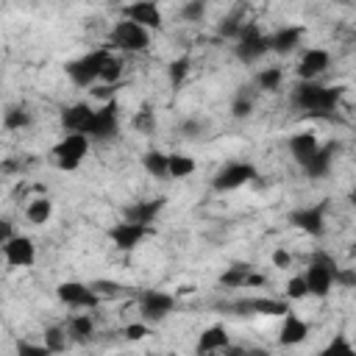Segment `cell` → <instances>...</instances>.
<instances>
[{"instance_id": "obj_20", "label": "cell", "mask_w": 356, "mask_h": 356, "mask_svg": "<svg viewBox=\"0 0 356 356\" xmlns=\"http://www.w3.org/2000/svg\"><path fill=\"white\" fill-rule=\"evenodd\" d=\"M164 209V198H150V201H139V204H131V206H125V220H131V223H142V226H150L156 217H159V212Z\"/></svg>"}, {"instance_id": "obj_3", "label": "cell", "mask_w": 356, "mask_h": 356, "mask_svg": "<svg viewBox=\"0 0 356 356\" xmlns=\"http://www.w3.org/2000/svg\"><path fill=\"white\" fill-rule=\"evenodd\" d=\"M109 56H112V51H92V53H87V56L70 62V64H67L70 81H73L75 87H92L95 81H100V70H103V64L109 62Z\"/></svg>"}, {"instance_id": "obj_36", "label": "cell", "mask_w": 356, "mask_h": 356, "mask_svg": "<svg viewBox=\"0 0 356 356\" xmlns=\"http://www.w3.org/2000/svg\"><path fill=\"white\" fill-rule=\"evenodd\" d=\"M251 112H253V100H251L245 92H240V95L234 98V103H231V114H234L237 120H245V117H251Z\"/></svg>"}, {"instance_id": "obj_34", "label": "cell", "mask_w": 356, "mask_h": 356, "mask_svg": "<svg viewBox=\"0 0 356 356\" xmlns=\"http://www.w3.org/2000/svg\"><path fill=\"white\" fill-rule=\"evenodd\" d=\"M284 295H287V301H303V298L309 295L306 278H303V276H292V278L287 281V287H284Z\"/></svg>"}, {"instance_id": "obj_38", "label": "cell", "mask_w": 356, "mask_h": 356, "mask_svg": "<svg viewBox=\"0 0 356 356\" xmlns=\"http://www.w3.org/2000/svg\"><path fill=\"white\" fill-rule=\"evenodd\" d=\"M334 350H356V345H353L345 334H337V337L326 345V353H334Z\"/></svg>"}, {"instance_id": "obj_42", "label": "cell", "mask_w": 356, "mask_h": 356, "mask_svg": "<svg viewBox=\"0 0 356 356\" xmlns=\"http://www.w3.org/2000/svg\"><path fill=\"white\" fill-rule=\"evenodd\" d=\"M134 125L142 128V131H150V128H153V114H150V112H139V114L134 117Z\"/></svg>"}, {"instance_id": "obj_22", "label": "cell", "mask_w": 356, "mask_h": 356, "mask_svg": "<svg viewBox=\"0 0 356 356\" xmlns=\"http://www.w3.org/2000/svg\"><path fill=\"white\" fill-rule=\"evenodd\" d=\"M320 150V142H317V136L312 134V131H303V134H295L292 139H290V153H292V159L303 167L314 153Z\"/></svg>"}, {"instance_id": "obj_7", "label": "cell", "mask_w": 356, "mask_h": 356, "mask_svg": "<svg viewBox=\"0 0 356 356\" xmlns=\"http://www.w3.org/2000/svg\"><path fill=\"white\" fill-rule=\"evenodd\" d=\"M117 131H120V106H117V100H106L100 109H95L87 136L89 139H112Z\"/></svg>"}, {"instance_id": "obj_32", "label": "cell", "mask_w": 356, "mask_h": 356, "mask_svg": "<svg viewBox=\"0 0 356 356\" xmlns=\"http://www.w3.org/2000/svg\"><path fill=\"white\" fill-rule=\"evenodd\" d=\"M120 78H123V59L109 56V62H106V64H103V70H100V81H103V84H109V87H114Z\"/></svg>"}, {"instance_id": "obj_44", "label": "cell", "mask_w": 356, "mask_h": 356, "mask_svg": "<svg viewBox=\"0 0 356 356\" xmlns=\"http://www.w3.org/2000/svg\"><path fill=\"white\" fill-rule=\"evenodd\" d=\"M12 237H15V229H12V223H9V220H3V226H0V245L9 242Z\"/></svg>"}, {"instance_id": "obj_31", "label": "cell", "mask_w": 356, "mask_h": 356, "mask_svg": "<svg viewBox=\"0 0 356 356\" xmlns=\"http://www.w3.org/2000/svg\"><path fill=\"white\" fill-rule=\"evenodd\" d=\"M45 345H48V350H51V353H62V350H67V331H64V328H59V326H51V328L45 331Z\"/></svg>"}, {"instance_id": "obj_35", "label": "cell", "mask_w": 356, "mask_h": 356, "mask_svg": "<svg viewBox=\"0 0 356 356\" xmlns=\"http://www.w3.org/2000/svg\"><path fill=\"white\" fill-rule=\"evenodd\" d=\"M204 15H206V0H190V3H184V9H181V17L187 23H201Z\"/></svg>"}, {"instance_id": "obj_21", "label": "cell", "mask_w": 356, "mask_h": 356, "mask_svg": "<svg viewBox=\"0 0 356 356\" xmlns=\"http://www.w3.org/2000/svg\"><path fill=\"white\" fill-rule=\"evenodd\" d=\"M306 337H309L306 320H301V317H295V314L287 312L284 314V323H281V331H278V342L284 348H292V345H301Z\"/></svg>"}, {"instance_id": "obj_46", "label": "cell", "mask_w": 356, "mask_h": 356, "mask_svg": "<svg viewBox=\"0 0 356 356\" xmlns=\"http://www.w3.org/2000/svg\"><path fill=\"white\" fill-rule=\"evenodd\" d=\"M312 259H314V262H326V265H334V267H337V262H334L331 256H326V253H314Z\"/></svg>"}, {"instance_id": "obj_25", "label": "cell", "mask_w": 356, "mask_h": 356, "mask_svg": "<svg viewBox=\"0 0 356 356\" xmlns=\"http://www.w3.org/2000/svg\"><path fill=\"white\" fill-rule=\"evenodd\" d=\"M142 167L148 175L153 178H167L170 175V153H161V150H148L142 156Z\"/></svg>"}, {"instance_id": "obj_14", "label": "cell", "mask_w": 356, "mask_h": 356, "mask_svg": "<svg viewBox=\"0 0 356 356\" xmlns=\"http://www.w3.org/2000/svg\"><path fill=\"white\" fill-rule=\"evenodd\" d=\"M123 17L145 26L148 31L150 28H156V31L161 28V12H159V6L153 3V0H134V3H128L123 9Z\"/></svg>"}, {"instance_id": "obj_23", "label": "cell", "mask_w": 356, "mask_h": 356, "mask_svg": "<svg viewBox=\"0 0 356 356\" xmlns=\"http://www.w3.org/2000/svg\"><path fill=\"white\" fill-rule=\"evenodd\" d=\"M226 348H229V331L223 326H209L198 339L201 353H215V350H226Z\"/></svg>"}, {"instance_id": "obj_33", "label": "cell", "mask_w": 356, "mask_h": 356, "mask_svg": "<svg viewBox=\"0 0 356 356\" xmlns=\"http://www.w3.org/2000/svg\"><path fill=\"white\" fill-rule=\"evenodd\" d=\"M3 125H6L9 131H23V128L31 125V114H28L26 109H9L6 117H3Z\"/></svg>"}, {"instance_id": "obj_30", "label": "cell", "mask_w": 356, "mask_h": 356, "mask_svg": "<svg viewBox=\"0 0 356 356\" xmlns=\"http://www.w3.org/2000/svg\"><path fill=\"white\" fill-rule=\"evenodd\" d=\"M70 334L75 337V339H89L92 334H95V320L89 317V314H75L73 320H70Z\"/></svg>"}, {"instance_id": "obj_28", "label": "cell", "mask_w": 356, "mask_h": 356, "mask_svg": "<svg viewBox=\"0 0 356 356\" xmlns=\"http://www.w3.org/2000/svg\"><path fill=\"white\" fill-rule=\"evenodd\" d=\"M167 75H170L172 89L181 87V84L187 81V75H190V56H178V59H172L170 67H167Z\"/></svg>"}, {"instance_id": "obj_26", "label": "cell", "mask_w": 356, "mask_h": 356, "mask_svg": "<svg viewBox=\"0 0 356 356\" xmlns=\"http://www.w3.org/2000/svg\"><path fill=\"white\" fill-rule=\"evenodd\" d=\"M251 267L248 265H234V267H229L223 276H220V284L223 287H229V290H240V287H248L251 284Z\"/></svg>"}, {"instance_id": "obj_10", "label": "cell", "mask_w": 356, "mask_h": 356, "mask_svg": "<svg viewBox=\"0 0 356 356\" xmlns=\"http://www.w3.org/2000/svg\"><path fill=\"white\" fill-rule=\"evenodd\" d=\"M326 206H328V204L295 209V212L290 215V223H292L298 231L309 234V237H323V231H326Z\"/></svg>"}, {"instance_id": "obj_4", "label": "cell", "mask_w": 356, "mask_h": 356, "mask_svg": "<svg viewBox=\"0 0 356 356\" xmlns=\"http://www.w3.org/2000/svg\"><path fill=\"white\" fill-rule=\"evenodd\" d=\"M112 42H114V48H120V51H125V53H142V51L150 48V34H148L145 26H139V23L123 17V20L112 28Z\"/></svg>"}, {"instance_id": "obj_48", "label": "cell", "mask_w": 356, "mask_h": 356, "mask_svg": "<svg viewBox=\"0 0 356 356\" xmlns=\"http://www.w3.org/2000/svg\"><path fill=\"white\" fill-rule=\"evenodd\" d=\"M353 345H356V339H353Z\"/></svg>"}, {"instance_id": "obj_15", "label": "cell", "mask_w": 356, "mask_h": 356, "mask_svg": "<svg viewBox=\"0 0 356 356\" xmlns=\"http://www.w3.org/2000/svg\"><path fill=\"white\" fill-rule=\"evenodd\" d=\"M328 67H331V53L323 51V48H309V51L301 56L298 75H301V81H314V78L323 75Z\"/></svg>"}, {"instance_id": "obj_37", "label": "cell", "mask_w": 356, "mask_h": 356, "mask_svg": "<svg viewBox=\"0 0 356 356\" xmlns=\"http://www.w3.org/2000/svg\"><path fill=\"white\" fill-rule=\"evenodd\" d=\"M334 284L342 290H356V270L353 267H337L334 270Z\"/></svg>"}, {"instance_id": "obj_13", "label": "cell", "mask_w": 356, "mask_h": 356, "mask_svg": "<svg viewBox=\"0 0 356 356\" xmlns=\"http://www.w3.org/2000/svg\"><path fill=\"white\" fill-rule=\"evenodd\" d=\"M148 231H150V226L123 220V223H117V226L109 231V237H112L114 248H120V251H134V248L148 237Z\"/></svg>"}, {"instance_id": "obj_16", "label": "cell", "mask_w": 356, "mask_h": 356, "mask_svg": "<svg viewBox=\"0 0 356 356\" xmlns=\"http://www.w3.org/2000/svg\"><path fill=\"white\" fill-rule=\"evenodd\" d=\"M237 314H267V317H284L290 312L287 301H276V298H251V301H240L234 303Z\"/></svg>"}, {"instance_id": "obj_11", "label": "cell", "mask_w": 356, "mask_h": 356, "mask_svg": "<svg viewBox=\"0 0 356 356\" xmlns=\"http://www.w3.org/2000/svg\"><path fill=\"white\" fill-rule=\"evenodd\" d=\"M3 259L9 267H31L37 262V245L31 237L15 234L9 242H3Z\"/></svg>"}, {"instance_id": "obj_5", "label": "cell", "mask_w": 356, "mask_h": 356, "mask_svg": "<svg viewBox=\"0 0 356 356\" xmlns=\"http://www.w3.org/2000/svg\"><path fill=\"white\" fill-rule=\"evenodd\" d=\"M267 51H270V37H265L256 23L242 26V31H240V37H237V59L245 62V64H253V62H259Z\"/></svg>"}, {"instance_id": "obj_43", "label": "cell", "mask_w": 356, "mask_h": 356, "mask_svg": "<svg viewBox=\"0 0 356 356\" xmlns=\"http://www.w3.org/2000/svg\"><path fill=\"white\" fill-rule=\"evenodd\" d=\"M273 265H276V267H290V265H292V256H290V251L278 248V251L273 253Z\"/></svg>"}, {"instance_id": "obj_18", "label": "cell", "mask_w": 356, "mask_h": 356, "mask_svg": "<svg viewBox=\"0 0 356 356\" xmlns=\"http://www.w3.org/2000/svg\"><path fill=\"white\" fill-rule=\"evenodd\" d=\"M337 150H339V145L337 142H328V145H320V150L303 164V170H306V175L309 178H326L328 172H331V164H334V156H337Z\"/></svg>"}, {"instance_id": "obj_19", "label": "cell", "mask_w": 356, "mask_h": 356, "mask_svg": "<svg viewBox=\"0 0 356 356\" xmlns=\"http://www.w3.org/2000/svg\"><path fill=\"white\" fill-rule=\"evenodd\" d=\"M301 37H303V28L298 26H284L278 31L270 34V51L278 53V56H290L298 45H301Z\"/></svg>"}, {"instance_id": "obj_29", "label": "cell", "mask_w": 356, "mask_h": 356, "mask_svg": "<svg viewBox=\"0 0 356 356\" xmlns=\"http://www.w3.org/2000/svg\"><path fill=\"white\" fill-rule=\"evenodd\" d=\"M281 81H284L281 67H267V70H262V73L256 75V84H259V89H265V92H278V89H281Z\"/></svg>"}, {"instance_id": "obj_1", "label": "cell", "mask_w": 356, "mask_h": 356, "mask_svg": "<svg viewBox=\"0 0 356 356\" xmlns=\"http://www.w3.org/2000/svg\"><path fill=\"white\" fill-rule=\"evenodd\" d=\"M342 89L339 87H323L317 81H301L292 92V103L309 114H331L339 106Z\"/></svg>"}, {"instance_id": "obj_39", "label": "cell", "mask_w": 356, "mask_h": 356, "mask_svg": "<svg viewBox=\"0 0 356 356\" xmlns=\"http://www.w3.org/2000/svg\"><path fill=\"white\" fill-rule=\"evenodd\" d=\"M92 290H95L98 295H112V298L123 292V287H120L117 281H95V284H92Z\"/></svg>"}, {"instance_id": "obj_45", "label": "cell", "mask_w": 356, "mask_h": 356, "mask_svg": "<svg viewBox=\"0 0 356 356\" xmlns=\"http://www.w3.org/2000/svg\"><path fill=\"white\" fill-rule=\"evenodd\" d=\"M181 131H184V136H198V134H201V123L190 120V123H184V125H181Z\"/></svg>"}, {"instance_id": "obj_47", "label": "cell", "mask_w": 356, "mask_h": 356, "mask_svg": "<svg viewBox=\"0 0 356 356\" xmlns=\"http://www.w3.org/2000/svg\"><path fill=\"white\" fill-rule=\"evenodd\" d=\"M348 201H350V204H353V206H356V187H353V190H350V195H348Z\"/></svg>"}, {"instance_id": "obj_17", "label": "cell", "mask_w": 356, "mask_h": 356, "mask_svg": "<svg viewBox=\"0 0 356 356\" xmlns=\"http://www.w3.org/2000/svg\"><path fill=\"white\" fill-rule=\"evenodd\" d=\"M92 117H95V109L89 103H73V106H67L62 112V125H64V131H81V134H87Z\"/></svg>"}, {"instance_id": "obj_40", "label": "cell", "mask_w": 356, "mask_h": 356, "mask_svg": "<svg viewBox=\"0 0 356 356\" xmlns=\"http://www.w3.org/2000/svg\"><path fill=\"white\" fill-rule=\"evenodd\" d=\"M148 334H150V328H148L145 323H131V326L125 328V337H128V339H145Z\"/></svg>"}, {"instance_id": "obj_6", "label": "cell", "mask_w": 356, "mask_h": 356, "mask_svg": "<svg viewBox=\"0 0 356 356\" xmlns=\"http://www.w3.org/2000/svg\"><path fill=\"white\" fill-rule=\"evenodd\" d=\"M253 178H256V167H253L251 161H231V164H226V167L215 175L212 184H215L217 193H234V190L251 184Z\"/></svg>"}, {"instance_id": "obj_27", "label": "cell", "mask_w": 356, "mask_h": 356, "mask_svg": "<svg viewBox=\"0 0 356 356\" xmlns=\"http://www.w3.org/2000/svg\"><path fill=\"white\" fill-rule=\"evenodd\" d=\"M195 172V159L187 153H170V178H187Z\"/></svg>"}, {"instance_id": "obj_9", "label": "cell", "mask_w": 356, "mask_h": 356, "mask_svg": "<svg viewBox=\"0 0 356 356\" xmlns=\"http://www.w3.org/2000/svg\"><path fill=\"white\" fill-rule=\"evenodd\" d=\"M172 306H175V298L167 295V292H161V290H145V292L139 295V314H142V320H148V323L164 320V317L172 312Z\"/></svg>"}, {"instance_id": "obj_12", "label": "cell", "mask_w": 356, "mask_h": 356, "mask_svg": "<svg viewBox=\"0 0 356 356\" xmlns=\"http://www.w3.org/2000/svg\"><path fill=\"white\" fill-rule=\"evenodd\" d=\"M334 265H326V262H309V267H306V273H303V278H306V287H309V295H314V298H326L328 292H331V287H334Z\"/></svg>"}, {"instance_id": "obj_24", "label": "cell", "mask_w": 356, "mask_h": 356, "mask_svg": "<svg viewBox=\"0 0 356 356\" xmlns=\"http://www.w3.org/2000/svg\"><path fill=\"white\" fill-rule=\"evenodd\" d=\"M26 217H28L31 226H45V223H51V217H53V201L45 198V195L34 198V201L26 206Z\"/></svg>"}, {"instance_id": "obj_41", "label": "cell", "mask_w": 356, "mask_h": 356, "mask_svg": "<svg viewBox=\"0 0 356 356\" xmlns=\"http://www.w3.org/2000/svg\"><path fill=\"white\" fill-rule=\"evenodd\" d=\"M240 31H242V26H240L237 17H229V20L220 26V34H223V37H240Z\"/></svg>"}, {"instance_id": "obj_8", "label": "cell", "mask_w": 356, "mask_h": 356, "mask_svg": "<svg viewBox=\"0 0 356 356\" xmlns=\"http://www.w3.org/2000/svg\"><path fill=\"white\" fill-rule=\"evenodd\" d=\"M56 295L62 303L75 309H95L100 303V295L92 290V284H81V281H62L56 287Z\"/></svg>"}, {"instance_id": "obj_2", "label": "cell", "mask_w": 356, "mask_h": 356, "mask_svg": "<svg viewBox=\"0 0 356 356\" xmlns=\"http://www.w3.org/2000/svg\"><path fill=\"white\" fill-rule=\"evenodd\" d=\"M89 153V136L87 134H81V131H67L64 134V139L53 148V159H56V164L62 167V170H67V172H73V170H78V164L84 161V156Z\"/></svg>"}]
</instances>
